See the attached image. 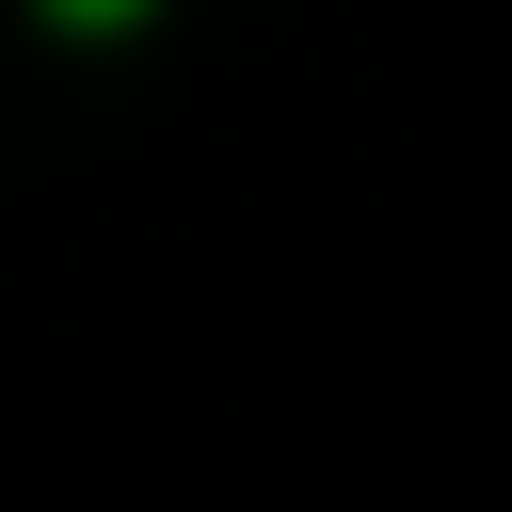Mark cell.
Returning <instances> with one entry per match:
<instances>
[{
  "label": "cell",
  "mask_w": 512,
  "mask_h": 512,
  "mask_svg": "<svg viewBox=\"0 0 512 512\" xmlns=\"http://www.w3.org/2000/svg\"><path fill=\"white\" fill-rule=\"evenodd\" d=\"M64 16H144V0H64Z\"/></svg>",
  "instance_id": "cell-1"
}]
</instances>
